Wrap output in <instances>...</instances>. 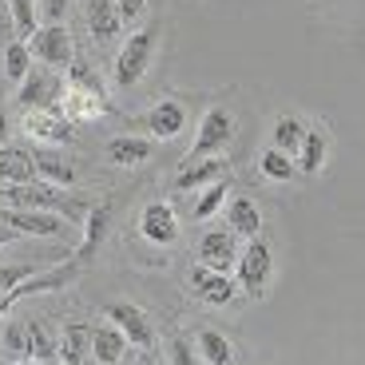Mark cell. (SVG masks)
<instances>
[{
  "mask_svg": "<svg viewBox=\"0 0 365 365\" xmlns=\"http://www.w3.org/2000/svg\"><path fill=\"white\" fill-rule=\"evenodd\" d=\"M143 123L155 139H175L182 131V123H187V108H182L179 100H159V103L147 108Z\"/></svg>",
  "mask_w": 365,
  "mask_h": 365,
  "instance_id": "obj_16",
  "label": "cell"
},
{
  "mask_svg": "<svg viewBox=\"0 0 365 365\" xmlns=\"http://www.w3.org/2000/svg\"><path fill=\"white\" fill-rule=\"evenodd\" d=\"M123 349H128V338L119 326H91V361L103 365H119L123 361Z\"/></svg>",
  "mask_w": 365,
  "mask_h": 365,
  "instance_id": "obj_20",
  "label": "cell"
},
{
  "mask_svg": "<svg viewBox=\"0 0 365 365\" xmlns=\"http://www.w3.org/2000/svg\"><path fill=\"white\" fill-rule=\"evenodd\" d=\"M119 28H123V20H119V4H115V0H88V32L100 40V44L115 40Z\"/></svg>",
  "mask_w": 365,
  "mask_h": 365,
  "instance_id": "obj_21",
  "label": "cell"
},
{
  "mask_svg": "<svg viewBox=\"0 0 365 365\" xmlns=\"http://www.w3.org/2000/svg\"><path fill=\"white\" fill-rule=\"evenodd\" d=\"M111 227V207L108 202H100V207L88 210V219H83V247H80V258H91L96 250H100L103 235H108Z\"/></svg>",
  "mask_w": 365,
  "mask_h": 365,
  "instance_id": "obj_26",
  "label": "cell"
},
{
  "mask_svg": "<svg viewBox=\"0 0 365 365\" xmlns=\"http://www.w3.org/2000/svg\"><path fill=\"white\" fill-rule=\"evenodd\" d=\"M9 143V115H4V111H0V147Z\"/></svg>",
  "mask_w": 365,
  "mask_h": 365,
  "instance_id": "obj_41",
  "label": "cell"
},
{
  "mask_svg": "<svg viewBox=\"0 0 365 365\" xmlns=\"http://www.w3.org/2000/svg\"><path fill=\"white\" fill-rule=\"evenodd\" d=\"M64 9H68V0H40V16H44L48 24H60V20H64Z\"/></svg>",
  "mask_w": 365,
  "mask_h": 365,
  "instance_id": "obj_37",
  "label": "cell"
},
{
  "mask_svg": "<svg viewBox=\"0 0 365 365\" xmlns=\"http://www.w3.org/2000/svg\"><path fill=\"white\" fill-rule=\"evenodd\" d=\"M32 72V52H28V40H9L4 44V76L12 83H24V76Z\"/></svg>",
  "mask_w": 365,
  "mask_h": 365,
  "instance_id": "obj_30",
  "label": "cell"
},
{
  "mask_svg": "<svg viewBox=\"0 0 365 365\" xmlns=\"http://www.w3.org/2000/svg\"><path fill=\"white\" fill-rule=\"evenodd\" d=\"M36 163H32V147L24 143H4L0 147V187H28L36 182Z\"/></svg>",
  "mask_w": 365,
  "mask_h": 365,
  "instance_id": "obj_14",
  "label": "cell"
},
{
  "mask_svg": "<svg viewBox=\"0 0 365 365\" xmlns=\"http://www.w3.org/2000/svg\"><path fill=\"white\" fill-rule=\"evenodd\" d=\"M32 163H36V175L44 182H56V187H72L76 182V167L68 163L64 151H56V147H32Z\"/></svg>",
  "mask_w": 365,
  "mask_h": 365,
  "instance_id": "obj_18",
  "label": "cell"
},
{
  "mask_svg": "<svg viewBox=\"0 0 365 365\" xmlns=\"http://www.w3.org/2000/svg\"><path fill=\"white\" fill-rule=\"evenodd\" d=\"M56 341H60V361L64 365H88V357H91V329L83 326V322H68Z\"/></svg>",
  "mask_w": 365,
  "mask_h": 365,
  "instance_id": "obj_22",
  "label": "cell"
},
{
  "mask_svg": "<svg viewBox=\"0 0 365 365\" xmlns=\"http://www.w3.org/2000/svg\"><path fill=\"white\" fill-rule=\"evenodd\" d=\"M191 290H195V298H199L202 306H227V302H235L238 282L230 278V274L207 270V266L195 262L191 266Z\"/></svg>",
  "mask_w": 365,
  "mask_h": 365,
  "instance_id": "obj_13",
  "label": "cell"
},
{
  "mask_svg": "<svg viewBox=\"0 0 365 365\" xmlns=\"http://www.w3.org/2000/svg\"><path fill=\"white\" fill-rule=\"evenodd\" d=\"M258 171H262V179H270V182H290L294 175H298V167H294V159L286 155V151L266 147L262 155H258Z\"/></svg>",
  "mask_w": 365,
  "mask_h": 365,
  "instance_id": "obj_28",
  "label": "cell"
},
{
  "mask_svg": "<svg viewBox=\"0 0 365 365\" xmlns=\"http://www.w3.org/2000/svg\"><path fill=\"white\" fill-rule=\"evenodd\" d=\"M139 235L151 247H175L179 242V219H175L171 202H147L139 215Z\"/></svg>",
  "mask_w": 365,
  "mask_h": 365,
  "instance_id": "obj_11",
  "label": "cell"
},
{
  "mask_svg": "<svg viewBox=\"0 0 365 365\" xmlns=\"http://www.w3.org/2000/svg\"><path fill=\"white\" fill-rule=\"evenodd\" d=\"M0 222H9L16 235H36V238H64L72 230V222L48 210H16V207H0Z\"/></svg>",
  "mask_w": 365,
  "mask_h": 365,
  "instance_id": "obj_9",
  "label": "cell"
},
{
  "mask_svg": "<svg viewBox=\"0 0 365 365\" xmlns=\"http://www.w3.org/2000/svg\"><path fill=\"white\" fill-rule=\"evenodd\" d=\"M24 131L36 143H44V147H64V143H72V135H76V123L64 115V108L56 103V108H36V111H24Z\"/></svg>",
  "mask_w": 365,
  "mask_h": 365,
  "instance_id": "obj_6",
  "label": "cell"
},
{
  "mask_svg": "<svg viewBox=\"0 0 365 365\" xmlns=\"http://www.w3.org/2000/svg\"><path fill=\"white\" fill-rule=\"evenodd\" d=\"M0 202L16 210H48V215H60L68 222H83L88 219V199L72 195L68 187H56V182H28V187H0Z\"/></svg>",
  "mask_w": 365,
  "mask_h": 365,
  "instance_id": "obj_1",
  "label": "cell"
},
{
  "mask_svg": "<svg viewBox=\"0 0 365 365\" xmlns=\"http://www.w3.org/2000/svg\"><path fill=\"white\" fill-rule=\"evenodd\" d=\"M32 274H40L36 266H0V294L16 290V286H20V282H28Z\"/></svg>",
  "mask_w": 365,
  "mask_h": 365,
  "instance_id": "obj_35",
  "label": "cell"
},
{
  "mask_svg": "<svg viewBox=\"0 0 365 365\" xmlns=\"http://www.w3.org/2000/svg\"><path fill=\"white\" fill-rule=\"evenodd\" d=\"M115 4H119V20H123V24L139 20V16H143V9H147V0H115Z\"/></svg>",
  "mask_w": 365,
  "mask_h": 365,
  "instance_id": "obj_38",
  "label": "cell"
},
{
  "mask_svg": "<svg viewBox=\"0 0 365 365\" xmlns=\"http://www.w3.org/2000/svg\"><path fill=\"white\" fill-rule=\"evenodd\" d=\"M195 349H199V357L207 365H230L235 361V346H230L227 334H219V329H199Z\"/></svg>",
  "mask_w": 365,
  "mask_h": 365,
  "instance_id": "obj_27",
  "label": "cell"
},
{
  "mask_svg": "<svg viewBox=\"0 0 365 365\" xmlns=\"http://www.w3.org/2000/svg\"><path fill=\"white\" fill-rule=\"evenodd\" d=\"M12 12V28H16L20 40H32L40 28V0H9Z\"/></svg>",
  "mask_w": 365,
  "mask_h": 365,
  "instance_id": "obj_29",
  "label": "cell"
},
{
  "mask_svg": "<svg viewBox=\"0 0 365 365\" xmlns=\"http://www.w3.org/2000/svg\"><path fill=\"white\" fill-rule=\"evenodd\" d=\"M222 219H227V230H230V235H238V238H258V230H262V210H258V202L247 199V195L227 199Z\"/></svg>",
  "mask_w": 365,
  "mask_h": 365,
  "instance_id": "obj_15",
  "label": "cell"
},
{
  "mask_svg": "<svg viewBox=\"0 0 365 365\" xmlns=\"http://www.w3.org/2000/svg\"><path fill=\"white\" fill-rule=\"evenodd\" d=\"M24 329H28V346H32V361H56V357H60V341H56L40 322L28 318Z\"/></svg>",
  "mask_w": 365,
  "mask_h": 365,
  "instance_id": "obj_31",
  "label": "cell"
},
{
  "mask_svg": "<svg viewBox=\"0 0 365 365\" xmlns=\"http://www.w3.org/2000/svg\"><path fill=\"white\" fill-rule=\"evenodd\" d=\"M227 199H230V187L227 182H210L207 191L199 195V202H195V219L199 222H207V219H215V215H222V207H227Z\"/></svg>",
  "mask_w": 365,
  "mask_h": 365,
  "instance_id": "obj_32",
  "label": "cell"
},
{
  "mask_svg": "<svg viewBox=\"0 0 365 365\" xmlns=\"http://www.w3.org/2000/svg\"><path fill=\"white\" fill-rule=\"evenodd\" d=\"M222 171H227V159L222 155H207V159H187L175 175V187L179 191H195V187H210V182H219Z\"/></svg>",
  "mask_w": 365,
  "mask_h": 365,
  "instance_id": "obj_17",
  "label": "cell"
},
{
  "mask_svg": "<svg viewBox=\"0 0 365 365\" xmlns=\"http://www.w3.org/2000/svg\"><path fill=\"white\" fill-rule=\"evenodd\" d=\"M28 52L44 68H68L76 60V44H72L68 24H40L36 36L28 40Z\"/></svg>",
  "mask_w": 365,
  "mask_h": 365,
  "instance_id": "obj_4",
  "label": "cell"
},
{
  "mask_svg": "<svg viewBox=\"0 0 365 365\" xmlns=\"http://www.w3.org/2000/svg\"><path fill=\"white\" fill-rule=\"evenodd\" d=\"M155 44H159V28H139L131 32L123 44H119V56H115V88H135L139 80L147 76L151 68V56H155Z\"/></svg>",
  "mask_w": 365,
  "mask_h": 365,
  "instance_id": "obj_2",
  "label": "cell"
},
{
  "mask_svg": "<svg viewBox=\"0 0 365 365\" xmlns=\"http://www.w3.org/2000/svg\"><path fill=\"white\" fill-rule=\"evenodd\" d=\"M88 365H103V361H88Z\"/></svg>",
  "mask_w": 365,
  "mask_h": 365,
  "instance_id": "obj_44",
  "label": "cell"
},
{
  "mask_svg": "<svg viewBox=\"0 0 365 365\" xmlns=\"http://www.w3.org/2000/svg\"><path fill=\"white\" fill-rule=\"evenodd\" d=\"M0 40H4V44H9V40H16V28H12L9 0H0Z\"/></svg>",
  "mask_w": 365,
  "mask_h": 365,
  "instance_id": "obj_39",
  "label": "cell"
},
{
  "mask_svg": "<svg viewBox=\"0 0 365 365\" xmlns=\"http://www.w3.org/2000/svg\"><path fill=\"white\" fill-rule=\"evenodd\" d=\"M326 151H329V139L322 128H310L306 131V143H302L298 159H294V167H298V175H318L322 167H326Z\"/></svg>",
  "mask_w": 365,
  "mask_h": 365,
  "instance_id": "obj_25",
  "label": "cell"
},
{
  "mask_svg": "<svg viewBox=\"0 0 365 365\" xmlns=\"http://www.w3.org/2000/svg\"><path fill=\"white\" fill-rule=\"evenodd\" d=\"M9 242H16V230H12L9 222H0V250L9 247Z\"/></svg>",
  "mask_w": 365,
  "mask_h": 365,
  "instance_id": "obj_40",
  "label": "cell"
},
{
  "mask_svg": "<svg viewBox=\"0 0 365 365\" xmlns=\"http://www.w3.org/2000/svg\"><path fill=\"white\" fill-rule=\"evenodd\" d=\"M64 100V83H60V76H52L48 68H40V72H28L24 76V88H20L16 103L24 111H36V108H56V103Z\"/></svg>",
  "mask_w": 365,
  "mask_h": 365,
  "instance_id": "obj_12",
  "label": "cell"
},
{
  "mask_svg": "<svg viewBox=\"0 0 365 365\" xmlns=\"http://www.w3.org/2000/svg\"><path fill=\"white\" fill-rule=\"evenodd\" d=\"M306 131H310V123H302L298 115H278L274 135H270V147H278V151H286L290 159H298L302 143H306Z\"/></svg>",
  "mask_w": 365,
  "mask_h": 365,
  "instance_id": "obj_24",
  "label": "cell"
},
{
  "mask_svg": "<svg viewBox=\"0 0 365 365\" xmlns=\"http://www.w3.org/2000/svg\"><path fill=\"white\" fill-rule=\"evenodd\" d=\"M103 314H108L111 326L123 329V338H128L131 346H139V349L155 346V326H151V318H147L143 306H135V302H108Z\"/></svg>",
  "mask_w": 365,
  "mask_h": 365,
  "instance_id": "obj_7",
  "label": "cell"
},
{
  "mask_svg": "<svg viewBox=\"0 0 365 365\" xmlns=\"http://www.w3.org/2000/svg\"><path fill=\"white\" fill-rule=\"evenodd\" d=\"M195 258H199V266H207V270L230 274V270H235V262H238V235H230L227 227L202 230L199 247H195Z\"/></svg>",
  "mask_w": 365,
  "mask_h": 365,
  "instance_id": "obj_8",
  "label": "cell"
},
{
  "mask_svg": "<svg viewBox=\"0 0 365 365\" xmlns=\"http://www.w3.org/2000/svg\"><path fill=\"white\" fill-rule=\"evenodd\" d=\"M270 270H274L270 242H266V238H247V247L238 250V262H235V282L242 286L250 298H262L266 282H270Z\"/></svg>",
  "mask_w": 365,
  "mask_h": 365,
  "instance_id": "obj_3",
  "label": "cell"
},
{
  "mask_svg": "<svg viewBox=\"0 0 365 365\" xmlns=\"http://www.w3.org/2000/svg\"><path fill=\"white\" fill-rule=\"evenodd\" d=\"M235 139V115L227 108H210L199 119V131H195L191 143V159H207V155H222Z\"/></svg>",
  "mask_w": 365,
  "mask_h": 365,
  "instance_id": "obj_5",
  "label": "cell"
},
{
  "mask_svg": "<svg viewBox=\"0 0 365 365\" xmlns=\"http://www.w3.org/2000/svg\"><path fill=\"white\" fill-rule=\"evenodd\" d=\"M135 365H155V361H151V357L143 354V357H135Z\"/></svg>",
  "mask_w": 365,
  "mask_h": 365,
  "instance_id": "obj_42",
  "label": "cell"
},
{
  "mask_svg": "<svg viewBox=\"0 0 365 365\" xmlns=\"http://www.w3.org/2000/svg\"><path fill=\"white\" fill-rule=\"evenodd\" d=\"M60 108H64V115L72 119V123H80V119H103L111 111L108 96H96V91H80V88H64V100H60Z\"/></svg>",
  "mask_w": 365,
  "mask_h": 365,
  "instance_id": "obj_19",
  "label": "cell"
},
{
  "mask_svg": "<svg viewBox=\"0 0 365 365\" xmlns=\"http://www.w3.org/2000/svg\"><path fill=\"white\" fill-rule=\"evenodd\" d=\"M68 88H80V91H96V96H108V88H103V80L96 76V68L80 64V60H72V64H68Z\"/></svg>",
  "mask_w": 365,
  "mask_h": 365,
  "instance_id": "obj_34",
  "label": "cell"
},
{
  "mask_svg": "<svg viewBox=\"0 0 365 365\" xmlns=\"http://www.w3.org/2000/svg\"><path fill=\"white\" fill-rule=\"evenodd\" d=\"M9 365H48V361H9Z\"/></svg>",
  "mask_w": 365,
  "mask_h": 365,
  "instance_id": "obj_43",
  "label": "cell"
},
{
  "mask_svg": "<svg viewBox=\"0 0 365 365\" xmlns=\"http://www.w3.org/2000/svg\"><path fill=\"white\" fill-rule=\"evenodd\" d=\"M0 338H4V354H9L12 361H32V346H28V329H24V322H9Z\"/></svg>",
  "mask_w": 365,
  "mask_h": 365,
  "instance_id": "obj_33",
  "label": "cell"
},
{
  "mask_svg": "<svg viewBox=\"0 0 365 365\" xmlns=\"http://www.w3.org/2000/svg\"><path fill=\"white\" fill-rule=\"evenodd\" d=\"M72 274H76V262H64V266H52V270L32 274V278H28V282H20L16 290L0 294V322L9 318V310L16 306L20 298H28V294H48V290H60V286H68V282H72Z\"/></svg>",
  "mask_w": 365,
  "mask_h": 365,
  "instance_id": "obj_10",
  "label": "cell"
},
{
  "mask_svg": "<svg viewBox=\"0 0 365 365\" xmlns=\"http://www.w3.org/2000/svg\"><path fill=\"white\" fill-rule=\"evenodd\" d=\"M151 151H155V147H151V139H143V135H115V139H108V159L119 163V167L147 163Z\"/></svg>",
  "mask_w": 365,
  "mask_h": 365,
  "instance_id": "obj_23",
  "label": "cell"
},
{
  "mask_svg": "<svg viewBox=\"0 0 365 365\" xmlns=\"http://www.w3.org/2000/svg\"><path fill=\"white\" fill-rule=\"evenodd\" d=\"M195 354H199V349H195L191 338H182V334L171 338V361L175 365H195Z\"/></svg>",
  "mask_w": 365,
  "mask_h": 365,
  "instance_id": "obj_36",
  "label": "cell"
}]
</instances>
